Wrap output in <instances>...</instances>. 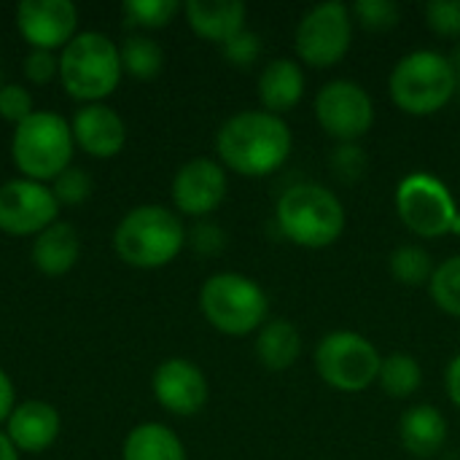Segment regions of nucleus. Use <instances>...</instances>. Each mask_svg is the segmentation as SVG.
<instances>
[{"instance_id": "nucleus-1", "label": "nucleus", "mask_w": 460, "mask_h": 460, "mask_svg": "<svg viewBox=\"0 0 460 460\" xmlns=\"http://www.w3.org/2000/svg\"><path fill=\"white\" fill-rule=\"evenodd\" d=\"M291 146L294 135L283 116L267 111H240L229 116L216 135V151L224 170L245 178H264L280 170Z\"/></svg>"}, {"instance_id": "nucleus-2", "label": "nucleus", "mask_w": 460, "mask_h": 460, "mask_svg": "<svg viewBox=\"0 0 460 460\" xmlns=\"http://www.w3.org/2000/svg\"><path fill=\"white\" fill-rule=\"evenodd\" d=\"M186 248L183 221L164 205L132 208L113 232L116 256L137 270H159Z\"/></svg>"}, {"instance_id": "nucleus-3", "label": "nucleus", "mask_w": 460, "mask_h": 460, "mask_svg": "<svg viewBox=\"0 0 460 460\" xmlns=\"http://www.w3.org/2000/svg\"><path fill=\"white\" fill-rule=\"evenodd\" d=\"M275 221L294 245L302 248H329L334 245L345 232V208L332 194V189L321 183H294L288 186L278 205H275Z\"/></svg>"}, {"instance_id": "nucleus-4", "label": "nucleus", "mask_w": 460, "mask_h": 460, "mask_svg": "<svg viewBox=\"0 0 460 460\" xmlns=\"http://www.w3.org/2000/svg\"><path fill=\"white\" fill-rule=\"evenodd\" d=\"M124 67L119 43L105 32L84 30L59 54V81L81 105L102 102L121 84Z\"/></svg>"}, {"instance_id": "nucleus-5", "label": "nucleus", "mask_w": 460, "mask_h": 460, "mask_svg": "<svg viewBox=\"0 0 460 460\" xmlns=\"http://www.w3.org/2000/svg\"><path fill=\"white\" fill-rule=\"evenodd\" d=\"M391 100L410 116H431L450 105L458 94V78L450 57L420 49L396 62L388 78Z\"/></svg>"}, {"instance_id": "nucleus-6", "label": "nucleus", "mask_w": 460, "mask_h": 460, "mask_svg": "<svg viewBox=\"0 0 460 460\" xmlns=\"http://www.w3.org/2000/svg\"><path fill=\"white\" fill-rule=\"evenodd\" d=\"M73 129L70 121L54 111H35L27 121L13 127L11 159L22 178L51 183L70 167L73 159Z\"/></svg>"}, {"instance_id": "nucleus-7", "label": "nucleus", "mask_w": 460, "mask_h": 460, "mask_svg": "<svg viewBox=\"0 0 460 460\" xmlns=\"http://www.w3.org/2000/svg\"><path fill=\"white\" fill-rule=\"evenodd\" d=\"M199 310L216 332L245 337L267 323L270 299L253 278L240 272H216L199 288Z\"/></svg>"}, {"instance_id": "nucleus-8", "label": "nucleus", "mask_w": 460, "mask_h": 460, "mask_svg": "<svg viewBox=\"0 0 460 460\" xmlns=\"http://www.w3.org/2000/svg\"><path fill=\"white\" fill-rule=\"evenodd\" d=\"M383 367L375 342L358 332H332L315 348V369L321 380L340 394H364L372 388Z\"/></svg>"}, {"instance_id": "nucleus-9", "label": "nucleus", "mask_w": 460, "mask_h": 460, "mask_svg": "<svg viewBox=\"0 0 460 460\" xmlns=\"http://www.w3.org/2000/svg\"><path fill=\"white\" fill-rule=\"evenodd\" d=\"M396 213L418 237L453 234L460 210L450 189L431 172H410L396 186Z\"/></svg>"}, {"instance_id": "nucleus-10", "label": "nucleus", "mask_w": 460, "mask_h": 460, "mask_svg": "<svg viewBox=\"0 0 460 460\" xmlns=\"http://www.w3.org/2000/svg\"><path fill=\"white\" fill-rule=\"evenodd\" d=\"M353 43V13L350 5L329 0L313 5L296 24L294 46L305 65L332 67L345 59Z\"/></svg>"}, {"instance_id": "nucleus-11", "label": "nucleus", "mask_w": 460, "mask_h": 460, "mask_svg": "<svg viewBox=\"0 0 460 460\" xmlns=\"http://www.w3.org/2000/svg\"><path fill=\"white\" fill-rule=\"evenodd\" d=\"M315 119L337 143H358L375 124V102L361 84L334 78L315 94Z\"/></svg>"}, {"instance_id": "nucleus-12", "label": "nucleus", "mask_w": 460, "mask_h": 460, "mask_svg": "<svg viewBox=\"0 0 460 460\" xmlns=\"http://www.w3.org/2000/svg\"><path fill=\"white\" fill-rule=\"evenodd\" d=\"M59 202L49 183L13 178L0 186V232L11 237H38L59 221Z\"/></svg>"}, {"instance_id": "nucleus-13", "label": "nucleus", "mask_w": 460, "mask_h": 460, "mask_svg": "<svg viewBox=\"0 0 460 460\" xmlns=\"http://www.w3.org/2000/svg\"><path fill=\"white\" fill-rule=\"evenodd\" d=\"M16 30L38 51H62L78 32V8L70 0H22Z\"/></svg>"}, {"instance_id": "nucleus-14", "label": "nucleus", "mask_w": 460, "mask_h": 460, "mask_svg": "<svg viewBox=\"0 0 460 460\" xmlns=\"http://www.w3.org/2000/svg\"><path fill=\"white\" fill-rule=\"evenodd\" d=\"M226 189L229 181L224 164L208 156H197L178 167L170 191L178 213L191 218H205L221 208V202L226 199Z\"/></svg>"}, {"instance_id": "nucleus-15", "label": "nucleus", "mask_w": 460, "mask_h": 460, "mask_svg": "<svg viewBox=\"0 0 460 460\" xmlns=\"http://www.w3.org/2000/svg\"><path fill=\"white\" fill-rule=\"evenodd\" d=\"M151 388H154V399L159 402V407H164L170 415H178V418H191L202 412L210 396L205 372L189 358L162 361L151 377Z\"/></svg>"}, {"instance_id": "nucleus-16", "label": "nucleus", "mask_w": 460, "mask_h": 460, "mask_svg": "<svg viewBox=\"0 0 460 460\" xmlns=\"http://www.w3.org/2000/svg\"><path fill=\"white\" fill-rule=\"evenodd\" d=\"M75 146L94 159H113L127 146L124 119L105 102L81 105L70 121Z\"/></svg>"}, {"instance_id": "nucleus-17", "label": "nucleus", "mask_w": 460, "mask_h": 460, "mask_svg": "<svg viewBox=\"0 0 460 460\" xmlns=\"http://www.w3.org/2000/svg\"><path fill=\"white\" fill-rule=\"evenodd\" d=\"M62 434V418L54 404L40 399L19 402L5 420V437L19 453H46Z\"/></svg>"}, {"instance_id": "nucleus-18", "label": "nucleus", "mask_w": 460, "mask_h": 460, "mask_svg": "<svg viewBox=\"0 0 460 460\" xmlns=\"http://www.w3.org/2000/svg\"><path fill=\"white\" fill-rule=\"evenodd\" d=\"M305 97V70L296 59L278 57L267 62L259 75V102L261 111L283 116L294 111Z\"/></svg>"}, {"instance_id": "nucleus-19", "label": "nucleus", "mask_w": 460, "mask_h": 460, "mask_svg": "<svg viewBox=\"0 0 460 460\" xmlns=\"http://www.w3.org/2000/svg\"><path fill=\"white\" fill-rule=\"evenodd\" d=\"M189 27L213 43H226L232 35L245 30L248 8L240 0H189L183 3Z\"/></svg>"}, {"instance_id": "nucleus-20", "label": "nucleus", "mask_w": 460, "mask_h": 460, "mask_svg": "<svg viewBox=\"0 0 460 460\" xmlns=\"http://www.w3.org/2000/svg\"><path fill=\"white\" fill-rule=\"evenodd\" d=\"M81 256V234L67 221H54L38 237H32L30 259L32 267L49 278H59L75 267Z\"/></svg>"}, {"instance_id": "nucleus-21", "label": "nucleus", "mask_w": 460, "mask_h": 460, "mask_svg": "<svg viewBox=\"0 0 460 460\" xmlns=\"http://www.w3.org/2000/svg\"><path fill=\"white\" fill-rule=\"evenodd\" d=\"M399 439L415 458H434L447 442V420L431 404L410 407L399 420Z\"/></svg>"}, {"instance_id": "nucleus-22", "label": "nucleus", "mask_w": 460, "mask_h": 460, "mask_svg": "<svg viewBox=\"0 0 460 460\" xmlns=\"http://www.w3.org/2000/svg\"><path fill=\"white\" fill-rule=\"evenodd\" d=\"M299 356H302V334L291 321L278 318V321H267L259 329L256 358L264 369L286 372L299 361Z\"/></svg>"}, {"instance_id": "nucleus-23", "label": "nucleus", "mask_w": 460, "mask_h": 460, "mask_svg": "<svg viewBox=\"0 0 460 460\" xmlns=\"http://www.w3.org/2000/svg\"><path fill=\"white\" fill-rule=\"evenodd\" d=\"M121 460H186V447L170 426L148 420L127 434Z\"/></svg>"}, {"instance_id": "nucleus-24", "label": "nucleus", "mask_w": 460, "mask_h": 460, "mask_svg": "<svg viewBox=\"0 0 460 460\" xmlns=\"http://www.w3.org/2000/svg\"><path fill=\"white\" fill-rule=\"evenodd\" d=\"M119 54H121V67L124 73H129L132 78H140V81H151L162 73L164 67V51L162 46L143 35V32H135L129 38H124V43L119 46Z\"/></svg>"}, {"instance_id": "nucleus-25", "label": "nucleus", "mask_w": 460, "mask_h": 460, "mask_svg": "<svg viewBox=\"0 0 460 460\" xmlns=\"http://www.w3.org/2000/svg\"><path fill=\"white\" fill-rule=\"evenodd\" d=\"M377 383L385 391V396L410 399L412 394H418V388L423 383V369H420L418 358H412L410 353H391L383 358Z\"/></svg>"}, {"instance_id": "nucleus-26", "label": "nucleus", "mask_w": 460, "mask_h": 460, "mask_svg": "<svg viewBox=\"0 0 460 460\" xmlns=\"http://www.w3.org/2000/svg\"><path fill=\"white\" fill-rule=\"evenodd\" d=\"M388 270L396 283L407 288H418V286L431 283L437 267L431 261V253L423 245H399L388 259Z\"/></svg>"}, {"instance_id": "nucleus-27", "label": "nucleus", "mask_w": 460, "mask_h": 460, "mask_svg": "<svg viewBox=\"0 0 460 460\" xmlns=\"http://www.w3.org/2000/svg\"><path fill=\"white\" fill-rule=\"evenodd\" d=\"M429 294L439 310H445L453 318H460V253L445 259L434 270V278L429 283Z\"/></svg>"}, {"instance_id": "nucleus-28", "label": "nucleus", "mask_w": 460, "mask_h": 460, "mask_svg": "<svg viewBox=\"0 0 460 460\" xmlns=\"http://www.w3.org/2000/svg\"><path fill=\"white\" fill-rule=\"evenodd\" d=\"M181 11H183V5L178 0H127L121 5L124 19L140 30L167 27Z\"/></svg>"}, {"instance_id": "nucleus-29", "label": "nucleus", "mask_w": 460, "mask_h": 460, "mask_svg": "<svg viewBox=\"0 0 460 460\" xmlns=\"http://www.w3.org/2000/svg\"><path fill=\"white\" fill-rule=\"evenodd\" d=\"M350 13L369 32L394 30L402 19V8L394 0H358L350 5Z\"/></svg>"}, {"instance_id": "nucleus-30", "label": "nucleus", "mask_w": 460, "mask_h": 460, "mask_svg": "<svg viewBox=\"0 0 460 460\" xmlns=\"http://www.w3.org/2000/svg\"><path fill=\"white\" fill-rule=\"evenodd\" d=\"M329 167H332L337 181L358 183L367 175V170H369V156H367V151L358 143H340L329 154Z\"/></svg>"}, {"instance_id": "nucleus-31", "label": "nucleus", "mask_w": 460, "mask_h": 460, "mask_svg": "<svg viewBox=\"0 0 460 460\" xmlns=\"http://www.w3.org/2000/svg\"><path fill=\"white\" fill-rule=\"evenodd\" d=\"M92 189H94V183H92L89 172L81 167H73V164L51 181V191H54L57 202L70 205V208L86 202L92 197Z\"/></svg>"}, {"instance_id": "nucleus-32", "label": "nucleus", "mask_w": 460, "mask_h": 460, "mask_svg": "<svg viewBox=\"0 0 460 460\" xmlns=\"http://www.w3.org/2000/svg\"><path fill=\"white\" fill-rule=\"evenodd\" d=\"M221 54L234 67H251L261 57V38L253 30L245 27L237 35H232L226 43H221Z\"/></svg>"}, {"instance_id": "nucleus-33", "label": "nucleus", "mask_w": 460, "mask_h": 460, "mask_svg": "<svg viewBox=\"0 0 460 460\" xmlns=\"http://www.w3.org/2000/svg\"><path fill=\"white\" fill-rule=\"evenodd\" d=\"M35 113V102L27 86L22 84H3L0 86V116L13 127L27 121Z\"/></svg>"}, {"instance_id": "nucleus-34", "label": "nucleus", "mask_w": 460, "mask_h": 460, "mask_svg": "<svg viewBox=\"0 0 460 460\" xmlns=\"http://www.w3.org/2000/svg\"><path fill=\"white\" fill-rule=\"evenodd\" d=\"M426 22L442 38H460V0H431Z\"/></svg>"}, {"instance_id": "nucleus-35", "label": "nucleus", "mask_w": 460, "mask_h": 460, "mask_svg": "<svg viewBox=\"0 0 460 460\" xmlns=\"http://www.w3.org/2000/svg\"><path fill=\"white\" fill-rule=\"evenodd\" d=\"M186 243L199 253V256H216L224 251L226 245V234L218 224L213 221H197L189 232H186Z\"/></svg>"}, {"instance_id": "nucleus-36", "label": "nucleus", "mask_w": 460, "mask_h": 460, "mask_svg": "<svg viewBox=\"0 0 460 460\" xmlns=\"http://www.w3.org/2000/svg\"><path fill=\"white\" fill-rule=\"evenodd\" d=\"M24 75H27V81H32L38 86L54 81L59 75V57L54 51L30 49V54L24 57Z\"/></svg>"}, {"instance_id": "nucleus-37", "label": "nucleus", "mask_w": 460, "mask_h": 460, "mask_svg": "<svg viewBox=\"0 0 460 460\" xmlns=\"http://www.w3.org/2000/svg\"><path fill=\"white\" fill-rule=\"evenodd\" d=\"M16 410V391H13V380L8 377V372L0 367V426L11 418V412Z\"/></svg>"}, {"instance_id": "nucleus-38", "label": "nucleus", "mask_w": 460, "mask_h": 460, "mask_svg": "<svg viewBox=\"0 0 460 460\" xmlns=\"http://www.w3.org/2000/svg\"><path fill=\"white\" fill-rule=\"evenodd\" d=\"M445 385H447V396L450 402L460 410V353L447 364V375H445Z\"/></svg>"}, {"instance_id": "nucleus-39", "label": "nucleus", "mask_w": 460, "mask_h": 460, "mask_svg": "<svg viewBox=\"0 0 460 460\" xmlns=\"http://www.w3.org/2000/svg\"><path fill=\"white\" fill-rule=\"evenodd\" d=\"M0 460H22L19 458V450L5 437V431H0Z\"/></svg>"}, {"instance_id": "nucleus-40", "label": "nucleus", "mask_w": 460, "mask_h": 460, "mask_svg": "<svg viewBox=\"0 0 460 460\" xmlns=\"http://www.w3.org/2000/svg\"><path fill=\"white\" fill-rule=\"evenodd\" d=\"M450 62H453V70H456V78H458V92H460V43H458V49L453 51Z\"/></svg>"}, {"instance_id": "nucleus-41", "label": "nucleus", "mask_w": 460, "mask_h": 460, "mask_svg": "<svg viewBox=\"0 0 460 460\" xmlns=\"http://www.w3.org/2000/svg\"><path fill=\"white\" fill-rule=\"evenodd\" d=\"M453 234H460V216L458 221H456V226H453Z\"/></svg>"}, {"instance_id": "nucleus-42", "label": "nucleus", "mask_w": 460, "mask_h": 460, "mask_svg": "<svg viewBox=\"0 0 460 460\" xmlns=\"http://www.w3.org/2000/svg\"><path fill=\"white\" fill-rule=\"evenodd\" d=\"M0 86H3V70H0Z\"/></svg>"}]
</instances>
